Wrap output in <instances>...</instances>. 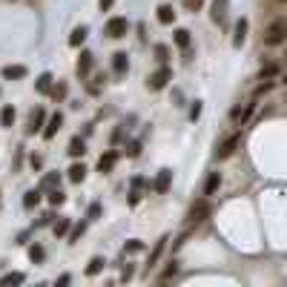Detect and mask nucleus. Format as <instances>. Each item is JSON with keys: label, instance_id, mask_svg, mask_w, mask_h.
I'll list each match as a JSON object with an SVG mask.
<instances>
[{"label": "nucleus", "instance_id": "obj_1", "mask_svg": "<svg viewBox=\"0 0 287 287\" xmlns=\"http://www.w3.org/2000/svg\"><path fill=\"white\" fill-rule=\"evenodd\" d=\"M170 80H172V69H170L167 64H161V66H158V69L150 75V78H147V86H150L152 92H158V89H164Z\"/></svg>", "mask_w": 287, "mask_h": 287}, {"label": "nucleus", "instance_id": "obj_2", "mask_svg": "<svg viewBox=\"0 0 287 287\" xmlns=\"http://www.w3.org/2000/svg\"><path fill=\"white\" fill-rule=\"evenodd\" d=\"M287 37V23L284 20H273L270 29H267V46H279V43H284Z\"/></svg>", "mask_w": 287, "mask_h": 287}, {"label": "nucleus", "instance_id": "obj_3", "mask_svg": "<svg viewBox=\"0 0 287 287\" xmlns=\"http://www.w3.org/2000/svg\"><path fill=\"white\" fill-rule=\"evenodd\" d=\"M241 144V132H233L230 138H224L221 144H218V150H215V158L218 161H224V158H230L233 152H236V147Z\"/></svg>", "mask_w": 287, "mask_h": 287}, {"label": "nucleus", "instance_id": "obj_4", "mask_svg": "<svg viewBox=\"0 0 287 287\" xmlns=\"http://www.w3.org/2000/svg\"><path fill=\"white\" fill-rule=\"evenodd\" d=\"M210 213H213L210 201L201 198L198 204H193V207H190V215H187V218H190V224H201V221H207V218H210Z\"/></svg>", "mask_w": 287, "mask_h": 287}, {"label": "nucleus", "instance_id": "obj_5", "mask_svg": "<svg viewBox=\"0 0 287 287\" xmlns=\"http://www.w3.org/2000/svg\"><path fill=\"white\" fill-rule=\"evenodd\" d=\"M127 32H129V20H127V17H109V20H107V35L109 37L118 40V37H124Z\"/></svg>", "mask_w": 287, "mask_h": 287}, {"label": "nucleus", "instance_id": "obj_6", "mask_svg": "<svg viewBox=\"0 0 287 287\" xmlns=\"http://www.w3.org/2000/svg\"><path fill=\"white\" fill-rule=\"evenodd\" d=\"M118 158H121V152H118V150H107L104 155L98 158V172H104V175H107V172H112L115 164H118Z\"/></svg>", "mask_w": 287, "mask_h": 287}, {"label": "nucleus", "instance_id": "obj_7", "mask_svg": "<svg viewBox=\"0 0 287 287\" xmlns=\"http://www.w3.org/2000/svg\"><path fill=\"white\" fill-rule=\"evenodd\" d=\"M60 127H64V115L55 112V115H49V121H46V127H43L40 135L46 138V141H52V138L57 135V129H60Z\"/></svg>", "mask_w": 287, "mask_h": 287}, {"label": "nucleus", "instance_id": "obj_8", "mask_svg": "<svg viewBox=\"0 0 287 287\" xmlns=\"http://www.w3.org/2000/svg\"><path fill=\"white\" fill-rule=\"evenodd\" d=\"M170 184H172V170H161L158 172V178L152 181V193H158V195H164L167 190H170Z\"/></svg>", "mask_w": 287, "mask_h": 287}, {"label": "nucleus", "instance_id": "obj_9", "mask_svg": "<svg viewBox=\"0 0 287 287\" xmlns=\"http://www.w3.org/2000/svg\"><path fill=\"white\" fill-rule=\"evenodd\" d=\"M256 112V104H247V107H236L233 109V112H230V118H233V124H236V127H244V124L250 121V115Z\"/></svg>", "mask_w": 287, "mask_h": 287}, {"label": "nucleus", "instance_id": "obj_10", "mask_svg": "<svg viewBox=\"0 0 287 287\" xmlns=\"http://www.w3.org/2000/svg\"><path fill=\"white\" fill-rule=\"evenodd\" d=\"M43 127H46V112H43L40 107L35 109V112H32V118H29V135H35V132H43Z\"/></svg>", "mask_w": 287, "mask_h": 287}, {"label": "nucleus", "instance_id": "obj_11", "mask_svg": "<svg viewBox=\"0 0 287 287\" xmlns=\"http://www.w3.org/2000/svg\"><path fill=\"white\" fill-rule=\"evenodd\" d=\"M247 29H250L247 17H238V20H236V35H233V46H236V49H241V46H244V40H247Z\"/></svg>", "mask_w": 287, "mask_h": 287}, {"label": "nucleus", "instance_id": "obj_12", "mask_svg": "<svg viewBox=\"0 0 287 287\" xmlns=\"http://www.w3.org/2000/svg\"><path fill=\"white\" fill-rule=\"evenodd\" d=\"M0 75H3V80H20V78H26V75H29V69H26V66H20V64H14V66H3Z\"/></svg>", "mask_w": 287, "mask_h": 287}, {"label": "nucleus", "instance_id": "obj_13", "mask_svg": "<svg viewBox=\"0 0 287 287\" xmlns=\"http://www.w3.org/2000/svg\"><path fill=\"white\" fill-rule=\"evenodd\" d=\"M92 64H95V55H92V52H86V49H84V52H80V57H78V66H75L80 78H86V75L92 72Z\"/></svg>", "mask_w": 287, "mask_h": 287}, {"label": "nucleus", "instance_id": "obj_14", "mask_svg": "<svg viewBox=\"0 0 287 287\" xmlns=\"http://www.w3.org/2000/svg\"><path fill=\"white\" fill-rule=\"evenodd\" d=\"M167 241H170V236H161L155 241V247L150 250V261H147V270H152V267L158 264V258H161V253H164V247H167Z\"/></svg>", "mask_w": 287, "mask_h": 287}, {"label": "nucleus", "instance_id": "obj_15", "mask_svg": "<svg viewBox=\"0 0 287 287\" xmlns=\"http://www.w3.org/2000/svg\"><path fill=\"white\" fill-rule=\"evenodd\" d=\"M127 69H129L127 52H115V55H112V72H115V75H127Z\"/></svg>", "mask_w": 287, "mask_h": 287}, {"label": "nucleus", "instance_id": "obj_16", "mask_svg": "<svg viewBox=\"0 0 287 287\" xmlns=\"http://www.w3.org/2000/svg\"><path fill=\"white\" fill-rule=\"evenodd\" d=\"M158 23H161V26H170V23H175V9H172L170 3L158 6Z\"/></svg>", "mask_w": 287, "mask_h": 287}, {"label": "nucleus", "instance_id": "obj_17", "mask_svg": "<svg viewBox=\"0 0 287 287\" xmlns=\"http://www.w3.org/2000/svg\"><path fill=\"white\" fill-rule=\"evenodd\" d=\"M221 187V172H210L204 181V195H215V190Z\"/></svg>", "mask_w": 287, "mask_h": 287}, {"label": "nucleus", "instance_id": "obj_18", "mask_svg": "<svg viewBox=\"0 0 287 287\" xmlns=\"http://www.w3.org/2000/svg\"><path fill=\"white\" fill-rule=\"evenodd\" d=\"M52 80H55V78H52V72H43L40 78L35 80V89H37V92H43V95H49V92H52V86H55Z\"/></svg>", "mask_w": 287, "mask_h": 287}, {"label": "nucleus", "instance_id": "obj_19", "mask_svg": "<svg viewBox=\"0 0 287 287\" xmlns=\"http://www.w3.org/2000/svg\"><path fill=\"white\" fill-rule=\"evenodd\" d=\"M66 152H69L72 158H80V155L86 152V141H84L80 135H75V138L69 141V150H66Z\"/></svg>", "mask_w": 287, "mask_h": 287}, {"label": "nucleus", "instance_id": "obj_20", "mask_svg": "<svg viewBox=\"0 0 287 287\" xmlns=\"http://www.w3.org/2000/svg\"><path fill=\"white\" fill-rule=\"evenodd\" d=\"M193 32H190V29H175V37H172V40H175V46H178V49H190V40H193Z\"/></svg>", "mask_w": 287, "mask_h": 287}, {"label": "nucleus", "instance_id": "obj_21", "mask_svg": "<svg viewBox=\"0 0 287 287\" xmlns=\"http://www.w3.org/2000/svg\"><path fill=\"white\" fill-rule=\"evenodd\" d=\"M86 35H89V29H86V26H75V32L69 35V46H72V49H78L80 43L86 40Z\"/></svg>", "mask_w": 287, "mask_h": 287}, {"label": "nucleus", "instance_id": "obj_22", "mask_svg": "<svg viewBox=\"0 0 287 287\" xmlns=\"http://www.w3.org/2000/svg\"><path fill=\"white\" fill-rule=\"evenodd\" d=\"M40 193H43L40 187H35V190H29V193L23 195V207H26V210L37 207V204H40Z\"/></svg>", "mask_w": 287, "mask_h": 287}, {"label": "nucleus", "instance_id": "obj_23", "mask_svg": "<svg viewBox=\"0 0 287 287\" xmlns=\"http://www.w3.org/2000/svg\"><path fill=\"white\" fill-rule=\"evenodd\" d=\"M224 17H227V0H213V20L224 23Z\"/></svg>", "mask_w": 287, "mask_h": 287}, {"label": "nucleus", "instance_id": "obj_24", "mask_svg": "<svg viewBox=\"0 0 287 287\" xmlns=\"http://www.w3.org/2000/svg\"><path fill=\"white\" fill-rule=\"evenodd\" d=\"M66 178H69L72 184H80V181L86 178V167H84V164H72V167H69V175H66Z\"/></svg>", "mask_w": 287, "mask_h": 287}, {"label": "nucleus", "instance_id": "obj_25", "mask_svg": "<svg viewBox=\"0 0 287 287\" xmlns=\"http://www.w3.org/2000/svg\"><path fill=\"white\" fill-rule=\"evenodd\" d=\"M55 187H60V172H46L40 181V190H55Z\"/></svg>", "mask_w": 287, "mask_h": 287}, {"label": "nucleus", "instance_id": "obj_26", "mask_svg": "<svg viewBox=\"0 0 287 287\" xmlns=\"http://www.w3.org/2000/svg\"><path fill=\"white\" fill-rule=\"evenodd\" d=\"M69 230H72V218L60 215V218H57V224H55V236L64 238V236H69Z\"/></svg>", "mask_w": 287, "mask_h": 287}, {"label": "nucleus", "instance_id": "obj_27", "mask_svg": "<svg viewBox=\"0 0 287 287\" xmlns=\"http://www.w3.org/2000/svg\"><path fill=\"white\" fill-rule=\"evenodd\" d=\"M152 52H155V60H158V64H167V60L172 57V49L167 46V43H155V49H152Z\"/></svg>", "mask_w": 287, "mask_h": 287}, {"label": "nucleus", "instance_id": "obj_28", "mask_svg": "<svg viewBox=\"0 0 287 287\" xmlns=\"http://www.w3.org/2000/svg\"><path fill=\"white\" fill-rule=\"evenodd\" d=\"M12 124H14V107H12V104H6V107L0 109V127L9 129Z\"/></svg>", "mask_w": 287, "mask_h": 287}, {"label": "nucleus", "instance_id": "obj_29", "mask_svg": "<svg viewBox=\"0 0 287 287\" xmlns=\"http://www.w3.org/2000/svg\"><path fill=\"white\" fill-rule=\"evenodd\" d=\"M23 273H6L3 279H0V287H12V284H23Z\"/></svg>", "mask_w": 287, "mask_h": 287}, {"label": "nucleus", "instance_id": "obj_30", "mask_svg": "<svg viewBox=\"0 0 287 287\" xmlns=\"http://www.w3.org/2000/svg\"><path fill=\"white\" fill-rule=\"evenodd\" d=\"M84 233H86V221H80V224H72L69 236H66V238H69V241H66V244H75L80 236H84Z\"/></svg>", "mask_w": 287, "mask_h": 287}, {"label": "nucleus", "instance_id": "obj_31", "mask_svg": "<svg viewBox=\"0 0 287 287\" xmlns=\"http://www.w3.org/2000/svg\"><path fill=\"white\" fill-rule=\"evenodd\" d=\"M276 75H279V64H264L261 72H258V78L261 80H270V78H276Z\"/></svg>", "mask_w": 287, "mask_h": 287}, {"label": "nucleus", "instance_id": "obj_32", "mask_svg": "<svg viewBox=\"0 0 287 287\" xmlns=\"http://www.w3.org/2000/svg\"><path fill=\"white\" fill-rule=\"evenodd\" d=\"M104 267H107V261H104L100 256H95L92 261H89V267H86V276H98V273L104 270Z\"/></svg>", "mask_w": 287, "mask_h": 287}, {"label": "nucleus", "instance_id": "obj_33", "mask_svg": "<svg viewBox=\"0 0 287 287\" xmlns=\"http://www.w3.org/2000/svg\"><path fill=\"white\" fill-rule=\"evenodd\" d=\"M29 258H32L35 264H40L43 258H46V250H43L40 244H32V247H29Z\"/></svg>", "mask_w": 287, "mask_h": 287}, {"label": "nucleus", "instance_id": "obj_34", "mask_svg": "<svg viewBox=\"0 0 287 287\" xmlns=\"http://www.w3.org/2000/svg\"><path fill=\"white\" fill-rule=\"evenodd\" d=\"M64 201H66V195L60 193V187H55V190H49V204H52V207H60Z\"/></svg>", "mask_w": 287, "mask_h": 287}, {"label": "nucleus", "instance_id": "obj_35", "mask_svg": "<svg viewBox=\"0 0 287 287\" xmlns=\"http://www.w3.org/2000/svg\"><path fill=\"white\" fill-rule=\"evenodd\" d=\"M144 247H147L144 241H138V238H129V241L124 244V253H141Z\"/></svg>", "mask_w": 287, "mask_h": 287}, {"label": "nucleus", "instance_id": "obj_36", "mask_svg": "<svg viewBox=\"0 0 287 287\" xmlns=\"http://www.w3.org/2000/svg\"><path fill=\"white\" fill-rule=\"evenodd\" d=\"M66 92H69V89H66V84H64V80H60V84H55V86H52V98H55V100H64L66 98Z\"/></svg>", "mask_w": 287, "mask_h": 287}, {"label": "nucleus", "instance_id": "obj_37", "mask_svg": "<svg viewBox=\"0 0 287 287\" xmlns=\"http://www.w3.org/2000/svg\"><path fill=\"white\" fill-rule=\"evenodd\" d=\"M127 155L129 158H138V155H141V141H129L127 144Z\"/></svg>", "mask_w": 287, "mask_h": 287}, {"label": "nucleus", "instance_id": "obj_38", "mask_svg": "<svg viewBox=\"0 0 287 287\" xmlns=\"http://www.w3.org/2000/svg\"><path fill=\"white\" fill-rule=\"evenodd\" d=\"M201 6H204V0H184V9H187V12H193V14L198 12Z\"/></svg>", "mask_w": 287, "mask_h": 287}, {"label": "nucleus", "instance_id": "obj_39", "mask_svg": "<svg viewBox=\"0 0 287 287\" xmlns=\"http://www.w3.org/2000/svg\"><path fill=\"white\" fill-rule=\"evenodd\" d=\"M175 273H178V261H170V267H167V270L164 273H161V279H172V276H175Z\"/></svg>", "mask_w": 287, "mask_h": 287}, {"label": "nucleus", "instance_id": "obj_40", "mask_svg": "<svg viewBox=\"0 0 287 287\" xmlns=\"http://www.w3.org/2000/svg\"><path fill=\"white\" fill-rule=\"evenodd\" d=\"M86 215H89V221L100 218V204H98V201H95V204H89V213H86Z\"/></svg>", "mask_w": 287, "mask_h": 287}, {"label": "nucleus", "instance_id": "obj_41", "mask_svg": "<svg viewBox=\"0 0 287 287\" xmlns=\"http://www.w3.org/2000/svg\"><path fill=\"white\" fill-rule=\"evenodd\" d=\"M129 207H135V204H138V201H141V190H135V187H132V190H129Z\"/></svg>", "mask_w": 287, "mask_h": 287}, {"label": "nucleus", "instance_id": "obj_42", "mask_svg": "<svg viewBox=\"0 0 287 287\" xmlns=\"http://www.w3.org/2000/svg\"><path fill=\"white\" fill-rule=\"evenodd\" d=\"M270 89H273V80H264V84H258V86H256V98H258V95H264V92H270Z\"/></svg>", "mask_w": 287, "mask_h": 287}, {"label": "nucleus", "instance_id": "obj_43", "mask_svg": "<svg viewBox=\"0 0 287 287\" xmlns=\"http://www.w3.org/2000/svg\"><path fill=\"white\" fill-rule=\"evenodd\" d=\"M198 115H201V100H193V107H190V118L198 121Z\"/></svg>", "mask_w": 287, "mask_h": 287}, {"label": "nucleus", "instance_id": "obj_44", "mask_svg": "<svg viewBox=\"0 0 287 287\" xmlns=\"http://www.w3.org/2000/svg\"><path fill=\"white\" fill-rule=\"evenodd\" d=\"M132 273H135V270H132V264H124V270H121V281H129V279H132Z\"/></svg>", "mask_w": 287, "mask_h": 287}, {"label": "nucleus", "instance_id": "obj_45", "mask_svg": "<svg viewBox=\"0 0 287 287\" xmlns=\"http://www.w3.org/2000/svg\"><path fill=\"white\" fill-rule=\"evenodd\" d=\"M29 167H32V170H40V167H43V158L40 155H32V158H29Z\"/></svg>", "mask_w": 287, "mask_h": 287}, {"label": "nucleus", "instance_id": "obj_46", "mask_svg": "<svg viewBox=\"0 0 287 287\" xmlns=\"http://www.w3.org/2000/svg\"><path fill=\"white\" fill-rule=\"evenodd\" d=\"M52 218H55V215H49V213H46V215H43V218H37V224H35V227H46V224H49Z\"/></svg>", "mask_w": 287, "mask_h": 287}, {"label": "nucleus", "instance_id": "obj_47", "mask_svg": "<svg viewBox=\"0 0 287 287\" xmlns=\"http://www.w3.org/2000/svg\"><path fill=\"white\" fill-rule=\"evenodd\" d=\"M112 3H115V0H98L100 12H109V9H112Z\"/></svg>", "mask_w": 287, "mask_h": 287}, {"label": "nucleus", "instance_id": "obj_48", "mask_svg": "<svg viewBox=\"0 0 287 287\" xmlns=\"http://www.w3.org/2000/svg\"><path fill=\"white\" fill-rule=\"evenodd\" d=\"M138 37H141V43H147V26L144 23H138Z\"/></svg>", "mask_w": 287, "mask_h": 287}, {"label": "nucleus", "instance_id": "obj_49", "mask_svg": "<svg viewBox=\"0 0 287 287\" xmlns=\"http://www.w3.org/2000/svg\"><path fill=\"white\" fill-rule=\"evenodd\" d=\"M121 138H124V127H118V129H115V135H112V141L118 144V141H121Z\"/></svg>", "mask_w": 287, "mask_h": 287}, {"label": "nucleus", "instance_id": "obj_50", "mask_svg": "<svg viewBox=\"0 0 287 287\" xmlns=\"http://www.w3.org/2000/svg\"><path fill=\"white\" fill-rule=\"evenodd\" d=\"M69 281H72V276H69V273H64V276L57 279V284H69Z\"/></svg>", "mask_w": 287, "mask_h": 287}, {"label": "nucleus", "instance_id": "obj_51", "mask_svg": "<svg viewBox=\"0 0 287 287\" xmlns=\"http://www.w3.org/2000/svg\"><path fill=\"white\" fill-rule=\"evenodd\" d=\"M284 57H287V52H284Z\"/></svg>", "mask_w": 287, "mask_h": 287}]
</instances>
